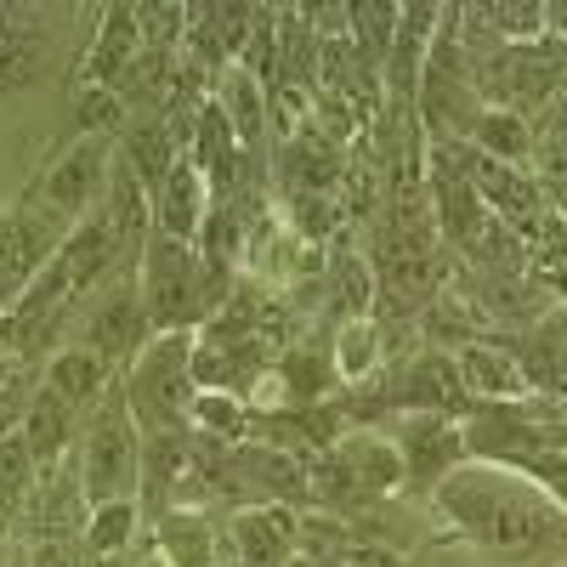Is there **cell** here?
Here are the masks:
<instances>
[{"instance_id": "8992f818", "label": "cell", "mask_w": 567, "mask_h": 567, "mask_svg": "<svg viewBox=\"0 0 567 567\" xmlns=\"http://www.w3.org/2000/svg\"><path fill=\"white\" fill-rule=\"evenodd\" d=\"M148 341H154V329H148V312H142L136 267L120 272V278H103L97 284V301H91V312H85L80 347L85 352H103L109 363H131Z\"/></svg>"}, {"instance_id": "484cf974", "label": "cell", "mask_w": 567, "mask_h": 567, "mask_svg": "<svg viewBox=\"0 0 567 567\" xmlns=\"http://www.w3.org/2000/svg\"><path fill=\"white\" fill-rule=\"evenodd\" d=\"M85 539H34L29 567H85Z\"/></svg>"}, {"instance_id": "603a6c76", "label": "cell", "mask_w": 567, "mask_h": 567, "mask_svg": "<svg viewBox=\"0 0 567 567\" xmlns=\"http://www.w3.org/2000/svg\"><path fill=\"white\" fill-rule=\"evenodd\" d=\"M516 477H528L561 516H567V449H539V454H523V460H511Z\"/></svg>"}, {"instance_id": "83f0119b", "label": "cell", "mask_w": 567, "mask_h": 567, "mask_svg": "<svg viewBox=\"0 0 567 567\" xmlns=\"http://www.w3.org/2000/svg\"><path fill=\"white\" fill-rule=\"evenodd\" d=\"M290 567H341V561H329V556H301V550H296Z\"/></svg>"}, {"instance_id": "6da1fadb", "label": "cell", "mask_w": 567, "mask_h": 567, "mask_svg": "<svg viewBox=\"0 0 567 567\" xmlns=\"http://www.w3.org/2000/svg\"><path fill=\"white\" fill-rule=\"evenodd\" d=\"M437 511L511 567H550L567 550V516L499 460H465L432 488Z\"/></svg>"}, {"instance_id": "ba28073f", "label": "cell", "mask_w": 567, "mask_h": 567, "mask_svg": "<svg viewBox=\"0 0 567 567\" xmlns=\"http://www.w3.org/2000/svg\"><path fill=\"white\" fill-rule=\"evenodd\" d=\"M454 374H460V392L483 409H516L534 398V374L523 358H511L505 347L494 341H471V347H454Z\"/></svg>"}, {"instance_id": "5b68a950", "label": "cell", "mask_w": 567, "mask_h": 567, "mask_svg": "<svg viewBox=\"0 0 567 567\" xmlns=\"http://www.w3.org/2000/svg\"><path fill=\"white\" fill-rule=\"evenodd\" d=\"M109 165H114L109 136H85V131H80L74 148H63V154L52 159V171L40 176V205H45V216H52L63 233L103 205Z\"/></svg>"}, {"instance_id": "44dd1931", "label": "cell", "mask_w": 567, "mask_h": 567, "mask_svg": "<svg viewBox=\"0 0 567 567\" xmlns=\"http://www.w3.org/2000/svg\"><path fill=\"white\" fill-rule=\"evenodd\" d=\"M34 488H40V465H34V454H29L23 432H18V437L0 443V516L29 511Z\"/></svg>"}, {"instance_id": "cb8c5ba5", "label": "cell", "mask_w": 567, "mask_h": 567, "mask_svg": "<svg viewBox=\"0 0 567 567\" xmlns=\"http://www.w3.org/2000/svg\"><path fill=\"white\" fill-rule=\"evenodd\" d=\"M29 69H34V45H29V34H23L7 12H0V91H7V85H23Z\"/></svg>"}, {"instance_id": "ffe728a7", "label": "cell", "mask_w": 567, "mask_h": 567, "mask_svg": "<svg viewBox=\"0 0 567 567\" xmlns=\"http://www.w3.org/2000/svg\"><path fill=\"white\" fill-rule=\"evenodd\" d=\"M136 516H142V505L136 499H114V505H97V511H91L85 516V550L91 556H125L131 550V539H136Z\"/></svg>"}, {"instance_id": "5bb4252c", "label": "cell", "mask_w": 567, "mask_h": 567, "mask_svg": "<svg viewBox=\"0 0 567 567\" xmlns=\"http://www.w3.org/2000/svg\"><path fill=\"white\" fill-rule=\"evenodd\" d=\"M114 381H120V363H109L103 352H85V347H63L45 363V386H52L80 420L114 392Z\"/></svg>"}, {"instance_id": "2e32d148", "label": "cell", "mask_w": 567, "mask_h": 567, "mask_svg": "<svg viewBox=\"0 0 567 567\" xmlns=\"http://www.w3.org/2000/svg\"><path fill=\"white\" fill-rule=\"evenodd\" d=\"M210 103L221 109L233 142H239V148H256V142H261V125H267V85H261V74H250V69H239V63H227L221 80H216V97H210Z\"/></svg>"}, {"instance_id": "e0dca14e", "label": "cell", "mask_w": 567, "mask_h": 567, "mask_svg": "<svg viewBox=\"0 0 567 567\" xmlns=\"http://www.w3.org/2000/svg\"><path fill=\"white\" fill-rule=\"evenodd\" d=\"M471 154H483L494 165H516V171H534V125L528 114H511V109H483L477 125H471Z\"/></svg>"}, {"instance_id": "7402d4cb", "label": "cell", "mask_w": 567, "mask_h": 567, "mask_svg": "<svg viewBox=\"0 0 567 567\" xmlns=\"http://www.w3.org/2000/svg\"><path fill=\"white\" fill-rule=\"evenodd\" d=\"M74 114H80L85 136H120V131L131 125L125 91H114V85H80V97H74Z\"/></svg>"}, {"instance_id": "d4e9b609", "label": "cell", "mask_w": 567, "mask_h": 567, "mask_svg": "<svg viewBox=\"0 0 567 567\" xmlns=\"http://www.w3.org/2000/svg\"><path fill=\"white\" fill-rule=\"evenodd\" d=\"M34 386H40V381H23V374L0 386V443L23 432V414H29V403H34Z\"/></svg>"}, {"instance_id": "ac0fdd59", "label": "cell", "mask_w": 567, "mask_h": 567, "mask_svg": "<svg viewBox=\"0 0 567 567\" xmlns=\"http://www.w3.org/2000/svg\"><path fill=\"white\" fill-rule=\"evenodd\" d=\"M374 369H381V323H374V312H363V318L347 312L336 329V347H329V374L341 386H363Z\"/></svg>"}, {"instance_id": "9a60e30c", "label": "cell", "mask_w": 567, "mask_h": 567, "mask_svg": "<svg viewBox=\"0 0 567 567\" xmlns=\"http://www.w3.org/2000/svg\"><path fill=\"white\" fill-rule=\"evenodd\" d=\"M460 403H465V392H460V374H454L449 352H420L403 369V381H398V409L403 414H449Z\"/></svg>"}, {"instance_id": "30bf717a", "label": "cell", "mask_w": 567, "mask_h": 567, "mask_svg": "<svg viewBox=\"0 0 567 567\" xmlns=\"http://www.w3.org/2000/svg\"><path fill=\"white\" fill-rule=\"evenodd\" d=\"M296 516L290 505H239L227 523V550L239 567H290L296 556Z\"/></svg>"}, {"instance_id": "52a82bcc", "label": "cell", "mask_w": 567, "mask_h": 567, "mask_svg": "<svg viewBox=\"0 0 567 567\" xmlns=\"http://www.w3.org/2000/svg\"><path fill=\"white\" fill-rule=\"evenodd\" d=\"M398 454H403V483L437 488L454 465H465V425L454 414H403L398 425Z\"/></svg>"}, {"instance_id": "8fae6325", "label": "cell", "mask_w": 567, "mask_h": 567, "mask_svg": "<svg viewBox=\"0 0 567 567\" xmlns=\"http://www.w3.org/2000/svg\"><path fill=\"white\" fill-rule=\"evenodd\" d=\"M142 58V7H109L97 18V34H91V52L80 69V85H114L136 69Z\"/></svg>"}, {"instance_id": "7a4b0ae2", "label": "cell", "mask_w": 567, "mask_h": 567, "mask_svg": "<svg viewBox=\"0 0 567 567\" xmlns=\"http://www.w3.org/2000/svg\"><path fill=\"white\" fill-rule=\"evenodd\" d=\"M136 290L154 336H199L216 318L221 272H210L199 245H176L165 233H148V245L136 256Z\"/></svg>"}, {"instance_id": "277c9868", "label": "cell", "mask_w": 567, "mask_h": 567, "mask_svg": "<svg viewBox=\"0 0 567 567\" xmlns=\"http://www.w3.org/2000/svg\"><path fill=\"white\" fill-rule=\"evenodd\" d=\"M74 465H80V488L91 511L142 494V425L125 403V381H114V392L85 414Z\"/></svg>"}, {"instance_id": "4fadbf2b", "label": "cell", "mask_w": 567, "mask_h": 567, "mask_svg": "<svg viewBox=\"0 0 567 567\" xmlns=\"http://www.w3.org/2000/svg\"><path fill=\"white\" fill-rule=\"evenodd\" d=\"M80 414L52 392V386H34V403H29V414H23V443H29V454H34V465L40 471H52V465H63V460H74V449H80Z\"/></svg>"}, {"instance_id": "7c38bea8", "label": "cell", "mask_w": 567, "mask_h": 567, "mask_svg": "<svg viewBox=\"0 0 567 567\" xmlns=\"http://www.w3.org/2000/svg\"><path fill=\"white\" fill-rule=\"evenodd\" d=\"M154 528H159L154 539H159L165 567H239V561H233V550H227V534H216V523H210L199 505L165 511Z\"/></svg>"}, {"instance_id": "d6986e66", "label": "cell", "mask_w": 567, "mask_h": 567, "mask_svg": "<svg viewBox=\"0 0 567 567\" xmlns=\"http://www.w3.org/2000/svg\"><path fill=\"white\" fill-rule=\"evenodd\" d=\"M120 159L131 165V176L148 187V199H154V194H159V182L171 176V165L182 159V136H176L171 125H131Z\"/></svg>"}, {"instance_id": "4316f807", "label": "cell", "mask_w": 567, "mask_h": 567, "mask_svg": "<svg viewBox=\"0 0 567 567\" xmlns=\"http://www.w3.org/2000/svg\"><path fill=\"white\" fill-rule=\"evenodd\" d=\"M341 567H403V556L392 545H347Z\"/></svg>"}, {"instance_id": "3957f363", "label": "cell", "mask_w": 567, "mask_h": 567, "mask_svg": "<svg viewBox=\"0 0 567 567\" xmlns=\"http://www.w3.org/2000/svg\"><path fill=\"white\" fill-rule=\"evenodd\" d=\"M125 403L142 425V437L159 432H194V336H154L131 363H125Z\"/></svg>"}, {"instance_id": "9c48e42d", "label": "cell", "mask_w": 567, "mask_h": 567, "mask_svg": "<svg viewBox=\"0 0 567 567\" xmlns=\"http://www.w3.org/2000/svg\"><path fill=\"white\" fill-rule=\"evenodd\" d=\"M210 210H216L210 176L182 154L171 165V176L159 182V194H154V233H165V239H176V245H199Z\"/></svg>"}]
</instances>
